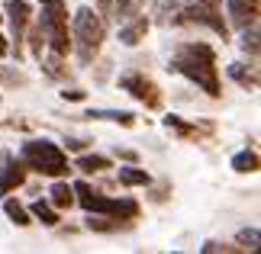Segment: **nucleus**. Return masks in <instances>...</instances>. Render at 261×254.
<instances>
[{
    "label": "nucleus",
    "instance_id": "obj_15",
    "mask_svg": "<svg viewBox=\"0 0 261 254\" xmlns=\"http://www.w3.org/2000/svg\"><path fill=\"white\" fill-rule=\"evenodd\" d=\"M226 74L236 80L242 90H258V68L255 65H242V62H232L226 68Z\"/></svg>",
    "mask_w": 261,
    "mask_h": 254
},
{
    "label": "nucleus",
    "instance_id": "obj_2",
    "mask_svg": "<svg viewBox=\"0 0 261 254\" xmlns=\"http://www.w3.org/2000/svg\"><path fill=\"white\" fill-rule=\"evenodd\" d=\"M107 39V19L90 7H81L71 13V52L81 65H94Z\"/></svg>",
    "mask_w": 261,
    "mask_h": 254
},
{
    "label": "nucleus",
    "instance_id": "obj_1",
    "mask_svg": "<svg viewBox=\"0 0 261 254\" xmlns=\"http://www.w3.org/2000/svg\"><path fill=\"white\" fill-rule=\"evenodd\" d=\"M168 71L187 77L190 84H197L206 97L219 100L223 97V84H219V65H216V48L210 42H180L171 52Z\"/></svg>",
    "mask_w": 261,
    "mask_h": 254
},
{
    "label": "nucleus",
    "instance_id": "obj_18",
    "mask_svg": "<svg viewBox=\"0 0 261 254\" xmlns=\"http://www.w3.org/2000/svg\"><path fill=\"white\" fill-rule=\"evenodd\" d=\"M74 167L81 171L84 177H90V174H103V171H110V167H113V161L103 158V155H81V158L74 161Z\"/></svg>",
    "mask_w": 261,
    "mask_h": 254
},
{
    "label": "nucleus",
    "instance_id": "obj_10",
    "mask_svg": "<svg viewBox=\"0 0 261 254\" xmlns=\"http://www.w3.org/2000/svg\"><path fill=\"white\" fill-rule=\"evenodd\" d=\"M165 129H171V132H177L184 142H203V138H210L216 132V123L213 119H203V123H187V119H180V116H165Z\"/></svg>",
    "mask_w": 261,
    "mask_h": 254
},
{
    "label": "nucleus",
    "instance_id": "obj_14",
    "mask_svg": "<svg viewBox=\"0 0 261 254\" xmlns=\"http://www.w3.org/2000/svg\"><path fill=\"white\" fill-rule=\"evenodd\" d=\"M84 229L87 232H97V235H113V232H126L133 229V222L126 219H113V216H97V212H90L84 219Z\"/></svg>",
    "mask_w": 261,
    "mask_h": 254
},
{
    "label": "nucleus",
    "instance_id": "obj_5",
    "mask_svg": "<svg viewBox=\"0 0 261 254\" xmlns=\"http://www.w3.org/2000/svg\"><path fill=\"white\" fill-rule=\"evenodd\" d=\"M39 7H42L39 26H42V33H45L48 52L68 58V52H71V26H68L65 0H39Z\"/></svg>",
    "mask_w": 261,
    "mask_h": 254
},
{
    "label": "nucleus",
    "instance_id": "obj_3",
    "mask_svg": "<svg viewBox=\"0 0 261 254\" xmlns=\"http://www.w3.org/2000/svg\"><path fill=\"white\" fill-rule=\"evenodd\" d=\"M19 161L26 164V171H36L42 177H68L71 174V164H68V155L62 145L48 138H26L19 145Z\"/></svg>",
    "mask_w": 261,
    "mask_h": 254
},
{
    "label": "nucleus",
    "instance_id": "obj_35",
    "mask_svg": "<svg viewBox=\"0 0 261 254\" xmlns=\"http://www.w3.org/2000/svg\"><path fill=\"white\" fill-rule=\"evenodd\" d=\"M4 55H10V39L0 33V58H4Z\"/></svg>",
    "mask_w": 261,
    "mask_h": 254
},
{
    "label": "nucleus",
    "instance_id": "obj_27",
    "mask_svg": "<svg viewBox=\"0 0 261 254\" xmlns=\"http://www.w3.org/2000/svg\"><path fill=\"white\" fill-rule=\"evenodd\" d=\"M242 48H245L252 58H258V29H255V26L242 29Z\"/></svg>",
    "mask_w": 261,
    "mask_h": 254
},
{
    "label": "nucleus",
    "instance_id": "obj_19",
    "mask_svg": "<svg viewBox=\"0 0 261 254\" xmlns=\"http://www.w3.org/2000/svg\"><path fill=\"white\" fill-rule=\"evenodd\" d=\"M29 216L39 219L45 229H55V225H58V219H62V216H58V209H55L48 200H36L33 206H29Z\"/></svg>",
    "mask_w": 261,
    "mask_h": 254
},
{
    "label": "nucleus",
    "instance_id": "obj_4",
    "mask_svg": "<svg viewBox=\"0 0 261 254\" xmlns=\"http://www.w3.org/2000/svg\"><path fill=\"white\" fill-rule=\"evenodd\" d=\"M74 190V203H81L84 212H97V216H113V219H126V222H136L142 216V206L133 200V196H123V200H113V196H103L97 193L87 180H77L71 187Z\"/></svg>",
    "mask_w": 261,
    "mask_h": 254
},
{
    "label": "nucleus",
    "instance_id": "obj_16",
    "mask_svg": "<svg viewBox=\"0 0 261 254\" xmlns=\"http://www.w3.org/2000/svg\"><path fill=\"white\" fill-rule=\"evenodd\" d=\"M48 203H52L58 212L68 209V206H74V190H71V184H68L65 177H55L52 190H48Z\"/></svg>",
    "mask_w": 261,
    "mask_h": 254
},
{
    "label": "nucleus",
    "instance_id": "obj_6",
    "mask_svg": "<svg viewBox=\"0 0 261 254\" xmlns=\"http://www.w3.org/2000/svg\"><path fill=\"white\" fill-rule=\"evenodd\" d=\"M152 19L158 26H200V13L194 0H148Z\"/></svg>",
    "mask_w": 261,
    "mask_h": 254
},
{
    "label": "nucleus",
    "instance_id": "obj_29",
    "mask_svg": "<svg viewBox=\"0 0 261 254\" xmlns=\"http://www.w3.org/2000/svg\"><path fill=\"white\" fill-rule=\"evenodd\" d=\"M203 254H216V251H229V254H236L239 251V245H223V241H206L203 248H200Z\"/></svg>",
    "mask_w": 261,
    "mask_h": 254
},
{
    "label": "nucleus",
    "instance_id": "obj_24",
    "mask_svg": "<svg viewBox=\"0 0 261 254\" xmlns=\"http://www.w3.org/2000/svg\"><path fill=\"white\" fill-rule=\"evenodd\" d=\"M26 42H29V52H33L36 58H42V48H45V33H42V26H29V29H26Z\"/></svg>",
    "mask_w": 261,
    "mask_h": 254
},
{
    "label": "nucleus",
    "instance_id": "obj_21",
    "mask_svg": "<svg viewBox=\"0 0 261 254\" xmlns=\"http://www.w3.org/2000/svg\"><path fill=\"white\" fill-rule=\"evenodd\" d=\"M39 62H42V74L45 77H52V80H68L71 77V68L65 65V58L62 55H48V58H39Z\"/></svg>",
    "mask_w": 261,
    "mask_h": 254
},
{
    "label": "nucleus",
    "instance_id": "obj_25",
    "mask_svg": "<svg viewBox=\"0 0 261 254\" xmlns=\"http://www.w3.org/2000/svg\"><path fill=\"white\" fill-rule=\"evenodd\" d=\"M0 80H4L7 87H26L29 84V77L23 74L19 68H7V65H0Z\"/></svg>",
    "mask_w": 261,
    "mask_h": 254
},
{
    "label": "nucleus",
    "instance_id": "obj_37",
    "mask_svg": "<svg viewBox=\"0 0 261 254\" xmlns=\"http://www.w3.org/2000/svg\"><path fill=\"white\" fill-rule=\"evenodd\" d=\"M0 23H4V13H0Z\"/></svg>",
    "mask_w": 261,
    "mask_h": 254
},
{
    "label": "nucleus",
    "instance_id": "obj_33",
    "mask_svg": "<svg viewBox=\"0 0 261 254\" xmlns=\"http://www.w3.org/2000/svg\"><path fill=\"white\" fill-rule=\"evenodd\" d=\"M87 138H68V151H87Z\"/></svg>",
    "mask_w": 261,
    "mask_h": 254
},
{
    "label": "nucleus",
    "instance_id": "obj_26",
    "mask_svg": "<svg viewBox=\"0 0 261 254\" xmlns=\"http://www.w3.org/2000/svg\"><path fill=\"white\" fill-rule=\"evenodd\" d=\"M236 241H239V251H255L261 245V232L258 229H242L236 235Z\"/></svg>",
    "mask_w": 261,
    "mask_h": 254
},
{
    "label": "nucleus",
    "instance_id": "obj_30",
    "mask_svg": "<svg viewBox=\"0 0 261 254\" xmlns=\"http://www.w3.org/2000/svg\"><path fill=\"white\" fill-rule=\"evenodd\" d=\"M62 100H68V103H81V100H87V90H77V87L62 90Z\"/></svg>",
    "mask_w": 261,
    "mask_h": 254
},
{
    "label": "nucleus",
    "instance_id": "obj_8",
    "mask_svg": "<svg viewBox=\"0 0 261 254\" xmlns=\"http://www.w3.org/2000/svg\"><path fill=\"white\" fill-rule=\"evenodd\" d=\"M7 19H10V36H13L10 52H13L16 62H19V58H23V45H26V29L33 23V7H29V0H7Z\"/></svg>",
    "mask_w": 261,
    "mask_h": 254
},
{
    "label": "nucleus",
    "instance_id": "obj_23",
    "mask_svg": "<svg viewBox=\"0 0 261 254\" xmlns=\"http://www.w3.org/2000/svg\"><path fill=\"white\" fill-rule=\"evenodd\" d=\"M4 212H7V219L13 222V225H33V216H29V209L23 206V203H16V200H10L4 196Z\"/></svg>",
    "mask_w": 261,
    "mask_h": 254
},
{
    "label": "nucleus",
    "instance_id": "obj_17",
    "mask_svg": "<svg viewBox=\"0 0 261 254\" xmlns=\"http://www.w3.org/2000/svg\"><path fill=\"white\" fill-rule=\"evenodd\" d=\"M84 116L87 119H103V123H116V126H123V129H133L136 126V116L126 113V109H87Z\"/></svg>",
    "mask_w": 261,
    "mask_h": 254
},
{
    "label": "nucleus",
    "instance_id": "obj_7",
    "mask_svg": "<svg viewBox=\"0 0 261 254\" xmlns=\"http://www.w3.org/2000/svg\"><path fill=\"white\" fill-rule=\"evenodd\" d=\"M119 90H126L133 100H139L145 109H162V90L152 77H145L142 71H126L119 74Z\"/></svg>",
    "mask_w": 261,
    "mask_h": 254
},
{
    "label": "nucleus",
    "instance_id": "obj_22",
    "mask_svg": "<svg viewBox=\"0 0 261 254\" xmlns=\"http://www.w3.org/2000/svg\"><path fill=\"white\" fill-rule=\"evenodd\" d=\"M119 184L123 187H148L152 184V174L139 164H129V167H119Z\"/></svg>",
    "mask_w": 261,
    "mask_h": 254
},
{
    "label": "nucleus",
    "instance_id": "obj_34",
    "mask_svg": "<svg viewBox=\"0 0 261 254\" xmlns=\"http://www.w3.org/2000/svg\"><path fill=\"white\" fill-rule=\"evenodd\" d=\"M168 193H171V187H168V184H162V187H155L152 200H155V203H165V200H168Z\"/></svg>",
    "mask_w": 261,
    "mask_h": 254
},
{
    "label": "nucleus",
    "instance_id": "obj_13",
    "mask_svg": "<svg viewBox=\"0 0 261 254\" xmlns=\"http://www.w3.org/2000/svg\"><path fill=\"white\" fill-rule=\"evenodd\" d=\"M126 19H129V23L119 26V42L133 48V45H139V42L148 36V26H152V23H148V16H136V13L126 16Z\"/></svg>",
    "mask_w": 261,
    "mask_h": 254
},
{
    "label": "nucleus",
    "instance_id": "obj_36",
    "mask_svg": "<svg viewBox=\"0 0 261 254\" xmlns=\"http://www.w3.org/2000/svg\"><path fill=\"white\" fill-rule=\"evenodd\" d=\"M0 103H4V94H0Z\"/></svg>",
    "mask_w": 261,
    "mask_h": 254
},
{
    "label": "nucleus",
    "instance_id": "obj_32",
    "mask_svg": "<svg viewBox=\"0 0 261 254\" xmlns=\"http://www.w3.org/2000/svg\"><path fill=\"white\" fill-rule=\"evenodd\" d=\"M100 16H113V0H94Z\"/></svg>",
    "mask_w": 261,
    "mask_h": 254
},
{
    "label": "nucleus",
    "instance_id": "obj_9",
    "mask_svg": "<svg viewBox=\"0 0 261 254\" xmlns=\"http://www.w3.org/2000/svg\"><path fill=\"white\" fill-rule=\"evenodd\" d=\"M194 4H197V13H200V26L213 29L223 42H229V23L223 16V0H194Z\"/></svg>",
    "mask_w": 261,
    "mask_h": 254
},
{
    "label": "nucleus",
    "instance_id": "obj_20",
    "mask_svg": "<svg viewBox=\"0 0 261 254\" xmlns=\"http://www.w3.org/2000/svg\"><path fill=\"white\" fill-rule=\"evenodd\" d=\"M229 164H232L236 174H255V171L261 167V158H258L255 148H245V151H239V155H232Z\"/></svg>",
    "mask_w": 261,
    "mask_h": 254
},
{
    "label": "nucleus",
    "instance_id": "obj_28",
    "mask_svg": "<svg viewBox=\"0 0 261 254\" xmlns=\"http://www.w3.org/2000/svg\"><path fill=\"white\" fill-rule=\"evenodd\" d=\"M136 0H113V16L116 19H126V16H133L136 13Z\"/></svg>",
    "mask_w": 261,
    "mask_h": 254
},
{
    "label": "nucleus",
    "instance_id": "obj_31",
    "mask_svg": "<svg viewBox=\"0 0 261 254\" xmlns=\"http://www.w3.org/2000/svg\"><path fill=\"white\" fill-rule=\"evenodd\" d=\"M116 158L119 161H129V164H139V155L133 148H116Z\"/></svg>",
    "mask_w": 261,
    "mask_h": 254
},
{
    "label": "nucleus",
    "instance_id": "obj_11",
    "mask_svg": "<svg viewBox=\"0 0 261 254\" xmlns=\"http://www.w3.org/2000/svg\"><path fill=\"white\" fill-rule=\"evenodd\" d=\"M226 10H229V23L236 29H248L258 23L261 0H226Z\"/></svg>",
    "mask_w": 261,
    "mask_h": 254
},
{
    "label": "nucleus",
    "instance_id": "obj_12",
    "mask_svg": "<svg viewBox=\"0 0 261 254\" xmlns=\"http://www.w3.org/2000/svg\"><path fill=\"white\" fill-rule=\"evenodd\" d=\"M26 184V164L23 161H7L4 167H0V200L7 196V193H13Z\"/></svg>",
    "mask_w": 261,
    "mask_h": 254
}]
</instances>
